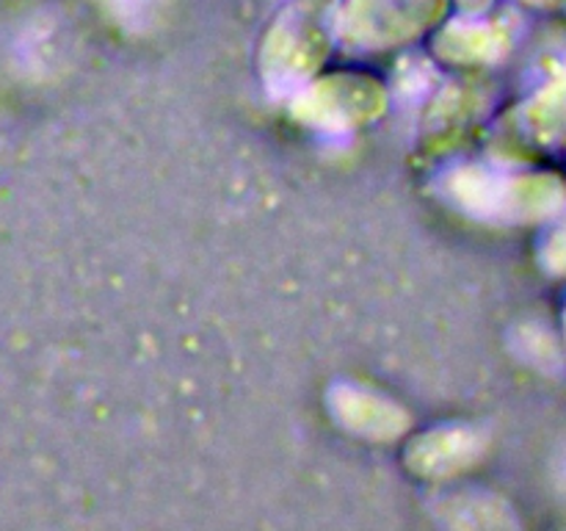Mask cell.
<instances>
[{
  "instance_id": "obj_5",
  "label": "cell",
  "mask_w": 566,
  "mask_h": 531,
  "mask_svg": "<svg viewBox=\"0 0 566 531\" xmlns=\"http://www.w3.org/2000/svg\"><path fill=\"white\" fill-rule=\"evenodd\" d=\"M484 454V437L468 426H446L420 435L407 448V465L426 479H446L473 468Z\"/></svg>"
},
{
  "instance_id": "obj_13",
  "label": "cell",
  "mask_w": 566,
  "mask_h": 531,
  "mask_svg": "<svg viewBox=\"0 0 566 531\" xmlns=\"http://www.w3.org/2000/svg\"><path fill=\"white\" fill-rule=\"evenodd\" d=\"M539 260L551 274H566V221L553 227L551 236L545 238Z\"/></svg>"
},
{
  "instance_id": "obj_1",
  "label": "cell",
  "mask_w": 566,
  "mask_h": 531,
  "mask_svg": "<svg viewBox=\"0 0 566 531\" xmlns=\"http://www.w3.org/2000/svg\"><path fill=\"white\" fill-rule=\"evenodd\" d=\"M448 194L475 219L512 225L553 219L566 208V180L551 171L501 175L484 166H462L448 177Z\"/></svg>"
},
{
  "instance_id": "obj_9",
  "label": "cell",
  "mask_w": 566,
  "mask_h": 531,
  "mask_svg": "<svg viewBox=\"0 0 566 531\" xmlns=\"http://www.w3.org/2000/svg\"><path fill=\"white\" fill-rule=\"evenodd\" d=\"M448 512V523L464 529H506L517 525L509 503L495 496H459L442 507Z\"/></svg>"
},
{
  "instance_id": "obj_16",
  "label": "cell",
  "mask_w": 566,
  "mask_h": 531,
  "mask_svg": "<svg viewBox=\"0 0 566 531\" xmlns=\"http://www.w3.org/2000/svg\"><path fill=\"white\" fill-rule=\"evenodd\" d=\"M562 481H564V490H566V462L562 465Z\"/></svg>"
},
{
  "instance_id": "obj_7",
  "label": "cell",
  "mask_w": 566,
  "mask_h": 531,
  "mask_svg": "<svg viewBox=\"0 0 566 531\" xmlns=\"http://www.w3.org/2000/svg\"><path fill=\"white\" fill-rule=\"evenodd\" d=\"M512 48V31L503 22L475 20H453L440 28L434 39V50L442 61L451 64H490L503 59Z\"/></svg>"
},
{
  "instance_id": "obj_12",
  "label": "cell",
  "mask_w": 566,
  "mask_h": 531,
  "mask_svg": "<svg viewBox=\"0 0 566 531\" xmlns=\"http://www.w3.org/2000/svg\"><path fill=\"white\" fill-rule=\"evenodd\" d=\"M473 114V94L453 86L437 100L434 114H431V136H448V131H457Z\"/></svg>"
},
{
  "instance_id": "obj_10",
  "label": "cell",
  "mask_w": 566,
  "mask_h": 531,
  "mask_svg": "<svg viewBox=\"0 0 566 531\" xmlns=\"http://www.w3.org/2000/svg\"><path fill=\"white\" fill-rule=\"evenodd\" d=\"M520 341V354H523L528 363H534L542 371H556L562 365V348H558L556 337L547 326L542 324H525L517 332Z\"/></svg>"
},
{
  "instance_id": "obj_15",
  "label": "cell",
  "mask_w": 566,
  "mask_h": 531,
  "mask_svg": "<svg viewBox=\"0 0 566 531\" xmlns=\"http://www.w3.org/2000/svg\"><path fill=\"white\" fill-rule=\"evenodd\" d=\"M528 6H539V9H558V6H566V0H523Z\"/></svg>"
},
{
  "instance_id": "obj_14",
  "label": "cell",
  "mask_w": 566,
  "mask_h": 531,
  "mask_svg": "<svg viewBox=\"0 0 566 531\" xmlns=\"http://www.w3.org/2000/svg\"><path fill=\"white\" fill-rule=\"evenodd\" d=\"M457 3L462 6L464 14H484L492 6V0H457Z\"/></svg>"
},
{
  "instance_id": "obj_6",
  "label": "cell",
  "mask_w": 566,
  "mask_h": 531,
  "mask_svg": "<svg viewBox=\"0 0 566 531\" xmlns=\"http://www.w3.org/2000/svg\"><path fill=\"white\" fill-rule=\"evenodd\" d=\"M329 409L346 429L370 437V440H392V437L403 435L409 426V415L396 402L365 391V387H332Z\"/></svg>"
},
{
  "instance_id": "obj_3",
  "label": "cell",
  "mask_w": 566,
  "mask_h": 531,
  "mask_svg": "<svg viewBox=\"0 0 566 531\" xmlns=\"http://www.w3.org/2000/svg\"><path fill=\"white\" fill-rule=\"evenodd\" d=\"M448 0H346L335 37L352 50H387L423 37L442 20Z\"/></svg>"
},
{
  "instance_id": "obj_17",
  "label": "cell",
  "mask_w": 566,
  "mask_h": 531,
  "mask_svg": "<svg viewBox=\"0 0 566 531\" xmlns=\"http://www.w3.org/2000/svg\"><path fill=\"white\" fill-rule=\"evenodd\" d=\"M564 337H566V310H564Z\"/></svg>"
},
{
  "instance_id": "obj_4",
  "label": "cell",
  "mask_w": 566,
  "mask_h": 531,
  "mask_svg": "<svg viewBox=\"0 0 566 531\" xmlns=\"http://www.w3.org/2000/svg\"><path fill=\"white\" fill-rule=\"evenodd\" d=\"M387 108V94L379 81L368 75H326L304 83L293 100V111L307 125L321 131L346 133L352 127L379 119Z\"/></svg>"
},
{
  "instance_id": "obj_11",
  "label": "cell",
  "mask_w": 566,
  "mask_h": 531,
  "mask_svg": "<svg viewBox=\"0 0 566 531\" xmlns=\"http://www.w3.org/2000/svg\"><path fill=\"white\" fill-rule=\"evenodd\" d=\"M99 3L119 25L130 31H147L160 20L169 0H99Z\"/></svg>"
},
{
  "instance_id": "obj_8",
  "label": "cell",
  "mask_w": 566,
  "mask_h": 531,
  "mask_svg": "<svg viewBox=\"0 0 566 531\" xmlns=\"http://www.w3.org/2000/svg\"><path fill=\"white\" fill-rule=\"evenodd\" d=\"M520 127L539 144L566 136V59L553 61L545 86L520 108Z\"/></svg>"
},
{
  "instance_id": "obj_2",
  "label": "cell",
  "mask_w": 566,
  "mask_h": 531,
  "mask_svg": "<svg viewBox=\"0 0 566 531\" xmlns=\"http://www.w3.org/2000/svg\"><path fill=\"white\" fill-rule=\"evenodd\" d=\"M335 37L326 0H296L274 22L260 48V72L274 94H296L321 70Z\"/></svg>"
}]
</instances>
